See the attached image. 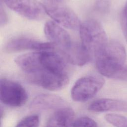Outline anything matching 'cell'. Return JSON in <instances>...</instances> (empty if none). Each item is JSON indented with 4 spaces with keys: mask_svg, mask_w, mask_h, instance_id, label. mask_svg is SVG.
<instances>
[{
    "mask_svg": "<svg viewBox=\"0 0 127 127\" xmlns=\"http://www.w3.org/2000/svg\"><path fill=\"white\" fill-rule=\"evenodd\" d=\"M14 61L27 75L41 69L67 73L69 63L63 54L57 52L55 49L22 54L16 57Z\"/></svg>",
    "mask_w": 127,
    "mask_h": 127,
    "instance_id": "obj_1",
    "label": "cell"
},
{
    "mask_svg": "<svg viewBox=\"0 0 127 127\" xmlns=\"http://www.w3.org/2000/svg\"><path fill=\"white\" fill-rule=\"evenodd\" d=\"M126 57V49L122 44L116 41L109 42L95 60L96 68L104 76L127 81Z\"/></svg>",
    "mask_w": 127,
    "mask_h": 127,
    "instance_id": "obj_2",
    "label": "cell"
},
{
    "mask_svg": "<svg viewBox=\"0 0 127 127\" xmlns=\"http://www.w3.org/2000/svg\"><path fill=\"white\" fill-rule=\"evenodd\" d=\"M79 30L81 45L91 59L95 60L109 42L103 26L96 20L89 19L81 22Z\"/></svg>",
    "mask_w": 127,
    "mask_h": 127,
    "instance_id": "obj_3",
    "label": "cell"
},
{
    "mask_svg": "<svg viewBox=\"0 0 127 127\" xmlns=\"http://www.w3.org/2000/svg\"><path fill=\"white\" fill-rule=\"evenodd\" d=\"M104 78L99 75H87L78 79L71 89L72 99L78 102L87 101L92 98L102 88Z\"/></svg>",
    "mask_w": 127,
    "mask_h": 127,
    "instance_id": "obj_4",
    "label": "cell"
},
{
    "mask_svg": "<svg viewBox=\"0 0 127 127\" xmlns=\"http://www.w3.org/2000/svg\"><path fill=\"white\" fill-rule=\"evenodd\" d=\"M0 99L4 105L12 107H20L27 102L28 94L19 83L6 78L0 82Z\"/></svg>",
    "mask_w": 127,
    "mask_h": 127,
    "instance_id": "obj_5",
    "label": "cell"
},
{
    "mask_svg": "<svg viewBox=\"0 0 127 127\" xmlns=\"http://www.w3.org/2000/svg\"><path fill=\"white\" fill-rule=\"evenodd\" d=\"M32 83L50 91H58L63 89L69 82L67 73L41 69L27 76Z\"/></svg>",
    "mask_w": 127,
    "mask_h": 127,
    "instance_id": "obj_6",
    "label": "cell"
},
{
    "mask_svg": "<svg viewBox=\"0 0 127 127\" xmlns=\"http://www.w3.org/2000/svg\"><path fill=\"white\" fill-rule=\"evenodd\" d=\"M44 30L50 43L58 48L64 57L76 42L65 30L54 21H47L45 24Z\"/></svg>",
    "mask_w": 127,
    "mask_h": 127,
    "instance_id": "obj_7",
    "label": "cell"
},
{
    "mask_svg": "<svg viewBox=\"0 0 127 127\" xmlns=\"http://www.w3.org/2000/svg\"><path fill=\"white\" fill-rule=\"evenodd\" d=\"M46 13L60 25L73 30H79L81 22L76 13L66 3L44 6Z\"/></svg>",
    "mask_w": 127,
    "mask_h": 127,
    "instance_id": "obj_8",
    "label": "cell"
},
{
    "mask_svg": "<svg viewBox=\"0 0 127 127\" xmlns=\"http://www.w3.org/2000/svg\"><path fill=\"white\" fill-rule=\"evenodd\" d=\"M11 9L21 16L32 20H40L47 14L44 5L38 0H5Z\"/></svg>",
    "mask_w": 127,
    "mask_h": 127,
    "instance_id": "obj_9",
    "label": "cell"
},
{
    "mask_svg": "<svg viewBox=\"0 0 127 127\" xmlns=\"http://www.w3.org/2000/svg\"><path fill=\"white\" fill-rule=\"evenodd\" d=\"M55 48V47L51 43L43 42L25 37H17L10 39L4 48L5 51L8 53L27 50L42 51L54 50Z\"/></svg>",
    "mask_w": 127,
    "mask_h": 127,
    "instance_id": "obj_10",
    "label": "cell"
},
{
    "mask_svg": "<svg viewBox=\"0 0 127 127\" xmlns=\"http://www.w3.org/2000/svg\"><path fill=\"white\" fill-rule=\"evenodd\" d=\"M67 106L61 97L51 93H42L35 96L29 105V109L33 111L57 110Z\"/></svg>",
    "mask_w": 127,
    "mask_h": 127,
    "instance_id": "obj_11",
    "label": "cell"
},
{
    "mask_svg": "<svg viewBox=\"0 0 127 127\" xmlns=\"http://www.w3.org/2000/svg\"><path fill=\"white\" fill-rule=\"evenodd\" d=\"M88 110L98 113L109 111L127 112V102L109 98L99 99L89 105Z\"/></svg>",
    "mask_w": 127,
    "mask_h": 127,
    "instance_id": "obj_12",
    "label": "cell"
},
{
    "mask_svg": "<svg viewBox=\"0 0 127 127\" xmlns=\"http://www.w3.org/2000/svg\"><path fill=\"white\" fill-rule=\"evenodd\" d=\"M74 112L67 106L55 111L50 118L46 127H69L74 121Z\"/></svg>",
    "mask_w": 127,
    "mask_h": 127,
    "instance_id": "obj_13",
    "label": "cell"
},
{
    "mask_svg": "<svg viewBox=\"0 0 127 127\" xmlns=\"http://www.w3.org/2000/svg\"><path fill=\"white\" fill-rule=\"evenodd\" d=\"M106 121L115 127H127V118L118 114H108L105 116Z\"/></svg>",
    "mask_w": 127,
    "mask_h": 127,
    "instance_id": "obj_14",
    "label": "cell"
},
{
    "mask_svg": "<svg viewBox=\"0 0 127 127\" xmlns=\"http://www.w3.org/2000/svg\"><path fill=\"white\" fill-rule=\"evenodd\" d=\"M40 119L37 115H31L22 119L15 127H38Z\"/></svg>",
    "mask_w": 127,
    "mask_h": 127,
    "instance_id": "obj_15",
    "label": "cell"
},
{
    "mask_svg": "<svg viewBox=\"0 0 127 127\" xmlns=\"http://www.w3.org/2000/svg\"><path fill=\"white\" fill-rule=\"evenodd\" d=\"M72 127H98L97 123L92 118L82 116L74 120Z\"/></svg>",
    "mask_w": 127,
    "mask_h": 127,
    "instance_id": "obj_16",
    "label": "cell"
},
{
    "mask_svg": "<svg viewBox=\"0 0 127 127\" xmlns=\"http://www.w3.org/2000/svg\"><path fill=\"white\" fill-rule=\"evenodd\" d=\"M121 23L123 34L127 42V1L122 12Z\"/></svg>",
    "mask_w": 127,
    "mask_h": 127,
    "instance_id": "obj_17",
    "label": "cell"
},
{
    "mask_svg": "<svg viewBox=\"0 0 127 127\" xmlns=\"http://www.w3.org/2000/svg\"><path fill=\"white\" fill-rule=\"evenodd\" d=\"M42 3L44 6H47L50 5L66 3L68 0H38Z\"/></svg>",
    "mask_w": 127,
    "mask_h": 127,
    "instance_id": "obj_18",
    "label": "cell"
},
{
    "mask_svg": "<svg viewBox=\"0 0 127 127\" xmlns=\"http://www.w3.org/2000/svg\"><path fill=\"white\" fill-rule=\"evenodd\" d=\"M7 21V15L2 6H0V25H5Z\"/></svg>",
    "mask_w": 127,
    "mask_h": 127,
    "instance_id": "obj_19",
    "label": "cell"
},
{
    "mask_svg": "<svg viewBox=\"0 0 127 127\" xmlns=\"http://www.w3.org/2000/svg\"><path fill=\"white\" fill-rule=\"evenodd\" d=\"M3 0V1H4V0Z\"/></svg>",
    "mask_w": 127,
    "mask_h": 127,
    "instance_id": "obj_20",
    "label": "cell"
}]
</instances>
